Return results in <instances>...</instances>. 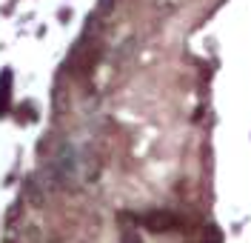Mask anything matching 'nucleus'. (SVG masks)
Wrapping results in <instances>:
<instances>
[{
	"label": "nucleus",
	"instance_id": "f257e3e1",
	"mask_svg": "<svg viewBox=\"0 0 251 243\" xmlns=\"http://www.w3.org/2000/svg\"><path fill=\"white\" fill-rule=\"evenodd\" d=\"M143 220H146V226L154 229V232H169V229L177 226V217L169 215V212H151V215H146Z\"/></svg>",
	"mask_w": 251,
	"mask_h": 243
},
{
	"label": "nucleus",
	"instance_id": "f03ea898",
	"mask_svg": "<svg viewBox=\"0 0 251 243\" xmlns=\"http://www.w3.org/2000/svg\"><path fill=\"white\" fill-rule=\"evenodd\" d=\"M9 81H12V75L3 72V78H0V114L6 112V103H9Z\"/></svg>",
	"mask_w": 251,
	"mask_h": 243
}]
</instances>
